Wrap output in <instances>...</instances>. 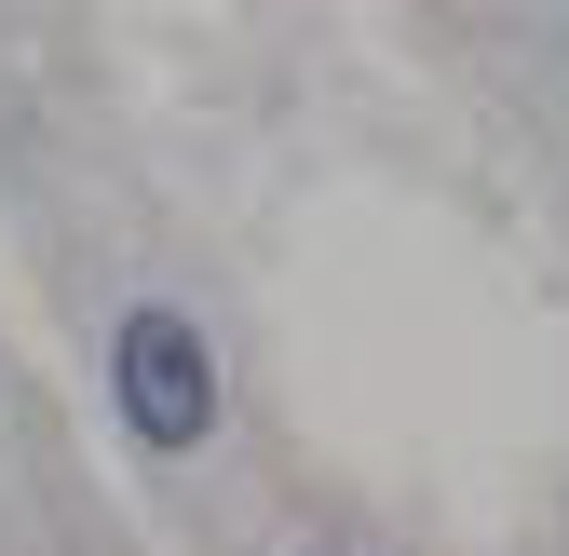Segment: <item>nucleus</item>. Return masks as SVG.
Instances as JSON below:
<instances>
[{
    "mask_svg": "<svg viewBox=\"0 0 569 556\" xmlns=\"http://www.w3.org/2000/svg\"><path fill=\"white\" fill-rule=\"evenodd\" d=\"M109 394H122V435L177 461V448L218 435V339H203L190 312H163V299H136L109 326Z\"/></svg>",
    "mask_w": 569,
    "mask_h": 556,
    "instance_id": "nucleus-1",
    "label": "nucleus"
}]
</instances>
